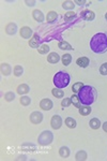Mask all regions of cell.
<instances>
[{
    "instance_id": "obj_38",
    "label": "cell",
    "mask_w": 107,
    "mask_h": 161,
    "mask_svg": "<svg viewBox=\"0 0 107 161\" xmlns=\"http://www.w3.org/2000/svg\"><path fill=\"white\" fill-rule=\"evenodd\" d=\"M102 128H103V130H104L105 132H107V121H105V123L103 124Z\"/></svg>"
},
{
    "instance_id": "obj_32",
    "label": "cell",
    "mask_w": 107,
    "mask_h": 161,
    "mask_svg": "<svg viewBox=\"0 0 107 161\" xmlns=\"http://www.w3.org/2000/svg\"><path fill=\"white\" fill-rule=\"evenodd\" d=\"M14 99H15V94L13 91H8L4 95V100L8 101V102H11V101H13Z\"/></svg>"
},
{
    "instance_id": "obj_9",
    "label": "cell",
    "mask_w": 107,
    "mask_h": 161,
    "mask_svg": "<svg viewBox=\"0 0 107 161\" xmlns=\"http://www.w3.org/2000/svg\"><path fill=\"white\" fill-rule=\"evenodd\" d=\"M40 42H41V39H40V36L38 33H34L32 38L29 40V45L32 49H39L40 47Z\"/></svg>"
},
{
    "instance_id": "obj_23",
    "label": "cell",
    "mask_w": 107,
    "mask_h": 161,
    "mask_svg": "<svg viewBox=\"0 0 107 161\" xmlns=\"http://www.w3.org/2000/svg\"><path fill=\"white\" fill-rule=\"evenodd\" d=\"M70 153H71V151H70V148L66 147V146H62V147H60V149H59V155H60V157H62V158H68V157L70 156Z\"/></svg>"
},
{
    "instance_id": "obj_11",
    "label": "cell",
    "mask_w": 107,
    "mask_h": 161,
    "mask_svg": "<svg viewBox=\"0 0 107 161\" xmlns=\"http://www.w3.org/2000/svg\"><path fill=\"white\" fill-rule=\"evenodd\" d=\"M80 16H82L85 21H87V22H92L95 18L94 12H92V11H90V10L82 11V12L80 13Z\"/></svg>"
},
{
    "instance_id": "obj_3",
    "label": "cell",
    "mask_w": 107,
    "mask_h": 161,
    "mask_svg": "<svg viewBox=\"0 0 107 161\" xmlns=\"http://www.w3.org/2000/svg\"><path fill=\"white\" fill-rule=\"evenodd\" d=\"M70 81H71V77H70L69 73L63 71L57 72L54 76V84L57 88H60V89L65 88L70 84Z\"/></svg>"
},
{
    "instance_id": "obj_7",
    "label": "cell",
    "mask_w": 107,
    "mask_h": 161,
    "mask_svg": "<svg viewBox=\"0 0 107 161\" xmlns=\"http://www.w3.org/2000/svg\"><path fill=\"white\" fill-rule=\"evenodd\" d=\"M19 34H21V37L23 39H31L34 33H33L32 29H31L30 27L24 26V27H22L21 30H19Z\"/></svg>"
},
{
    "instance_id": "obj_24",
    "label": "cell",
    "mask_w": 107,
    "mask_h": 161,
    "mask_svg": "<svg viewBox=\"0 0 107 161\" xmlns=\"http://www.w3.org/2000/svg\"><path fill=\"white\" fill-rule=\"evenodd\" d=\"M87 158H88V155H87V153L85 151H77L76 155H75V159H76L77 161H85V160H87Z\"/></svg>"
},
{
    "instance_id": "obj_5",
    "label": "cell",
    "mask_w": 107,
    "mask_h": 161,
    "mask_svg": "<svg viewBox=\"0 0 107 161\" xmlns=\"http://www.w3.org/2000/svg\"><path fill=\"white\" fill-rule=\"evenodd\" d=\"M30 121L33 125H39V124L42 123L43 120V114L41 112H38V111H34L30 114V117H29Z\"/></svg>"
},
{
    "instance_id": "obj_30",
    "label": "cell",
    "mask_w": 107,
    "mask_h": 161,
    "mask_svg": "<svg viewBox=\"0 0 107 161\" xmlns=\"http://www.w3.org/2000/svg\"><path fill=\"white\" fill-rule=\"evenodd\" d=\"M84 86H85V85L82 84V82L75 83V84H73V86H72V91L74 92V94H78V92L80 91V89H82Z\"/></svg>"
},
{
    "instance_id": "obj_16",
    "label": "cell",
    "mask_w": 107,
    "mask_h": 161,
    "mask_svg": "<svg viewBox=\"0 0 107 161\" xmlns=\"http://www.w3.org/2000/svg\"><path fill=\"white\" fill-rule=\"evenodd\" d=\"M76 64H77V66L80 67V68H87V67L89 66L90 60H89V58H87V57H79L76 60Z\"/></svg>"
},
{
    "instance_id": "obj_15",
    "label": "cell",
    "mask_w": 107,
    "mask_h": 161,
    "mask_svg": "<svg viewBox=\"0 0 107 161\" xmlns=\"http://www.w3.org/2000/svg\"><path fill=\"white\" fill-rule=\"evenodd\" d=\"M59 60H60V56H59V54L55 53V52H53V53H51L47 56V61L49 62V64H57V62H59Z\"/></svg>"
},
{
    "instance_id": "obj_6",
    "label": "cell",
    "mask_w": 107,
    "mask_h": 161,
    "mask_svg": "<svg viewBox=\"0 0 107 161\" xmlns=\"http://www.w3.org/2000/svg\"><path fill=\"white\" fill-rule=\"evenodd\" d=\"M51 128L55 129V130H58V129L61 128L62 126V118L61 116L59 115H54L51 119Z\"/></svg>"
},
{
    "instance_id": "obj_29",
    "label": "cell",
    "mask_w": 107,
    "mask_h": 161,
    "mask_svg": "<svg viewBox=\"0 0 107 161\" xmlns=\"http://www.w3.org/2000/svg\"><path fill=\"white\" fill-rule=\"evenodd\" d=\"M51 94H53L54 97L56 98H63L64 97V91L62 89H60V88H55V89L51 90Z\"/></svg>"
},
{
    "instance_id": "obj_28",
    "label": "cell",
    "mask_w": 107,
    "mask_h": 161,
    "mask_svg": "<svg viewBox=\"0 0 107 161\" xmlns=\"http://www.w3.org/2000/svg\"><path fill=\"white\" fill-rule=\"evenodd\" d=\"M38 52H39V54H41V55H45V54H47L49 52L48 44L43 43L42 45H40V47L38 49Z\"/></svg>"
},
{
    "instance_id": "obj_33",
    "label": "cell",
    "mask_w": 107,
    "mask_h": 161,
    "mask_svg": "<svg viewBox=\"0 0 107 161\" xmlns=\"http://www.w3.org/2000/svg\"><path fill=\"white\" fill-rule=\"evenodd\" d=\"M75 12H73V11H70V12H66L65 14H64V19L65 21H72L73 18L75 17Z\"/></svg>"
},
{
    "instance_id": "obj_31",
    "label": "cell",
    "mask_w": 107,
    "mask_h": 161,
    "mask_svg": "<svg viewBox=\"0 0 107 161\" xmlns=\"http://www.w3.org/2000/svg\"><path fill=\"white\" fill-rule=\"evenodd\" d=\"M19 102H21V104L23 105V106H28L31 103V98L28 97V96H22Z\"/></svg>"
},
{
    "instance_id": "obj_2",
    "label": "cell",
    "mask_w": 107,
    "mask_h": 161,
    "mask_svg": "<svg viewBox=\"0 0 107 161\" xmlns=\"http://www.w3.org/2000/svg\"><path fill=\"white\" fill-rule=\"evenodd\" d=\"M77 95H78L80 102L84 105H91L97 100V92L94 87L90 86V85H85Z\"/></svg>"
},
{
    "instance_id": "obj_22",
    "label": "cell",
    "mask_w": 107,
    "mask_h": 161,
    "mask_svg": "<svg viewBox=\"0 0 107 161\" xmlns=\"http://www.w3.org/2000/svg\"><path fill=\"white\" fill-rule=\"evenodd\" d=\"M62 8L64 10H68V11H73L75 8V3L74 1H70V0H66V1H63L62 2Z\"/></svg>"
},
{
    "instance_id": "obj_34",
    "label": "cell",
    "mask_w": 107,
    "mask_h": 161,
    "mask_svg": "<svg viewBox=\"0 0 107 161\" xmlns=\"http://www.w3.org/2000/svg\"><path fill=\"white\" fill-rule=\"evenodd\" d=\"M72 101H71V97L70 98H63V100L61 101V106L63 107H69L71 105Z\"/></svg>"
},
{
    "instance_id": "obj_35",
    "label": "cell",
    "mask_w": 107,
    "mask_h": 161,
    "mask_svg": "<svg viewBox=\"0 0 107 161\" xmlns=\"http://www.w3.org/2000/svg\"><path fill=\"white\" fill-rule=\"evenodd\" d=\"M100 73L102 75H107V62H105L100 67Z\"/></svg>"
},
{
    "instance_id": "obj_36",
    "label": "cell",
    "mask_w": 107,
    "mask_h": 161,
    "mask_svg": "<svg viewBox=\"0 0 107 161\" xmlns=\"http://www.w3.org/2000/svg\"><path fill=\"white\" fill-rule=\"evenodd\" d=\"M25 3H26V4H27V5H28V7H34V5H36V1H34V0H32V1H29V0H26Z\"/></svg>"
},
{
    "instance_id": "obj_17",
    "label": "cell",
    "mask_w": 107,
    "mask_h": 161,
    "mask_svg": "<svg viewBox=\"0 0 107 161\" xmlns=\"http://www.w3.org/2000/svg\"><path fill=\"white\" fill-rule=\"evenodd\" d=\"M89 126H90V128L93 129V130H97V129L102 126V123L100 121L99 118H92L91 120L89 121Z\"/></svg>"
},
{
    "instance_id": "obj_1",
    "label": "cell",
    "mask_w": 107,
    "mask_h": 161,
    "mask_svg": "<svg viewBox=\"0 0 107 161\" xmlns=\"http://www.w3.org/2000/svg\"><path fill=\"white\" fill-rule=\"evenodd\" d=\"M90 49L95 54H102L107 51V36L105 33H95L90 40Z\"/></svg>"
},
{
    "instance_id": "obj_39",
    "label": "cell",
    "mask_w": 107,
    "mask_h": 161,
    "mask_svg": "<svg viewBox=\"0 0 107 161\" xmlns=\"http://www.w3.org/2000/svg\"><path fill=\"white\" fill-rule=\"evenodd\" d=\"M105 19H106V21H107V13H106V14H105Z\"/></svg>"
},
{
    "instance_id": "obj_27",
    "label": "cell",
    "mask_w": 107,
    "mask_h": 161,
    "mask_svg": "<svg viewBox=\"0 0 107 161\" xmlns=\"http://www.w3.org/2000/svg\"><path fill=\"white\" fill-rule=\"evenodd\" d=\"M24 73V68L22 66H19V64H17V66L14 67V69H13V74L15 75V76L19 77L22 76Z\"/></svg>"
},
{
    "instance_id": "obj_14",
    "label": "cell",
    "mask_w": 107,
    "mask_h": 161,
    "mask_svg": "<svg viewBox=\"0 0 107 161\" xmlns=\"http://www.w3.org/2000/svg\"><path fill=\"white\" fill-rule=\"evenodd\" d=\"M32 17H33V19L36 21L38 23H42V22H44L45 16H44L43 12H42L41 10H34L32 12Z\"/></svg>"
},
{
    "instance_id": "obj_37",
    "label": "cell",
    "mask_w": 107,
    "mask_h": 161,
    "mask_svg": "<svg viewBox=\"0 0 107 161\" xmlns=\"http://www.w3.org/2000/svg\"><path fill=\"white\" fill-rule=\"evenodd\" d=\"M74 3H77L78 5H84L85 3H86V1H85V0H82V1H80V0H75Z\"/></svg>"
},
{
    "instance_id": "obj_21",
    "label": "cell",
    "mask_w": 107,
    "mask_h": 161,
    "mask_svg": "<svg viewBox=\"0 0 107 161\" xmlns=\"http://www.w3.org/2000/svg\"><path fill=\"white\" fill-rule=\"evenodd\" d=\"M58 47L62 51H72L73 49V46L66 41H60L58 43Z\"/></svg>"
},
{
    "instance_id": "obj_13",
    "label": "cell",
    "mask_w": 107,
    "mask_h": 161,
    "mask_svg": "<svg viewBox=\"0 0 107 161\" xmlns=\"http://www.w3.org/2000/svg\"><path fill=\"white\" fill-rule=\"evenodd\" d=\"M16 91H17L18 95L25 96V95H27L29 91H30V87H29L27 84H21V85H18V86H17V88H16Z\"/></svg>"
},
{
    "instance_id": "obj_19",
    "label": "cell",
    "mask_w": 107,
    "mask_h": 161,
    "mask_svg": "<svg viewBox=\"0 0 107 161\" xmlns=\"http://www.w3.org/2000/svg\"><path fill=\"white\" fill-rule=\"evenodd\" d=\"M78 111H79V114H80L82 116H88L90 113H91L92 109H91V106H90V105H85V106L79 107Z\"/></svg>"
},
{
    "instance_id": "obj_12",
    "label": "cell",
    "mask_w": 107,
    "mask_h": 161,
    "mask_svg": "<svg viewBox=\"0 0 107 161\" xmlns=\"http://www.w3.org/2000/svg\"><path fill=\"white\" fill-rule=\"evenodd\" d=\"M5 32L9 36H14L17 32V25L15 23H9L5 26Z\"/></svg>"
},
{
    "instance_id": "obj_18",
    "label": "cell",
    "mask_w": 107,
    "mask_h": 161,
    "mask_svg": "<svg viewBox=\"0 0 107 161\" xmlns=\"http://www.w3.org/2000/svg\"><path fill=\"white\" fill-rule=\"evenodd\" d=\"M57 17H58V14H57V12H55V11H51V12L47 13V15H46V22L49 24L54 23V22L56 21Z\"/></svg>"
},
{
    "instance_id": "obj_10",
    "label": "cell",
    "mask_w": 107,
    "mask_h": 161,
    "mask_svg": "<svg viewBox=\"0 0 107 161\" xmlns=\"http://www.w3.org/2000/svg\"><path fill=\"white\" fill-rule=\"evenodd\" d=\"M0 72L4 76H9L12 73V67L9 64H7V62H2L1 66H0Z\"/></svg>"
},
{
    "instance_id": "obj_20",
    "label": "cell",
    "mask_w": 107,
    "mask_h": 161,
    "mask_svg": "<svg viewBox=\"0 0 107 161\" xmlns=\"http://www.w3.org/2000/svg\"><path fill=\"white\" fill-rule=\"evenodd\" d=\"M64 124H65V126L68 127V128L70 129H74L76 128V120L74 119L73 117H68L65 118V120H64Z\"/></svg>"
},
{
    "instance_id": "obj_26",
    "label": "cell",
    "mask_w": 107,
    "mask_h": 161,
    "mask_svg": "<svg viewBox=\"0 0 107 161\" xmlns=\"http://www.w3.org/2000/svg\"><path fill=\"white\" fill-rule=\"evenodd\" d=\"M61 61H62V64H63V66H65V67L69 66V64L72 62V55H70V54H64V55H62Z\"/></svg>"
},
{
    "instance_id": "obj_8",
    "label": "cell",
    "mask_w": 107,
    "mask_h": 161,
    "mask_svg": "<svg viewBox=\"0 0 107 161\" xmlns=\"http://www.w3.org/2000/svg\"><path fill=\"white\" fill-rule=\"evenodd\" d=\"M53 106H54V103L51 99L45 98V99H42L40 101V107L44 111H51L53 109Z\"/></svg>"
},
{
    "instance_id": "obj_4",
    "label": "cell",
    "mask_w": 107,
    "mask_h": 161,
    "mask_svg": "<svg viewBox=\"0 0 107 161\" xmlns=\"http://www.w3.org/2000/svg\"><path fill=\"white\" fill-rule=\"evenodd\" d=\"M54 141V134L49 130H45L39 136L38 142L41 146H48L53 143Z\"/></svg>"
},
{
    "instance_id": "obj_25",
    "label": "cell",
    "mask_w": 107,
    "mask_h": 161,
    "mask_svg": "<svg viewBox=\"0 0 107 161\" xmlns=\"http://www.w3.org/2000/svg\"><path fill=\"white\" fill-rule=\"evenodd\" d=\"M71 101H72V103H73V106L77 107V109H79V107L82 106V102H80V100H79V97L77 94H74V95L72 96Z\"/></svg>"
}]
</instances>
